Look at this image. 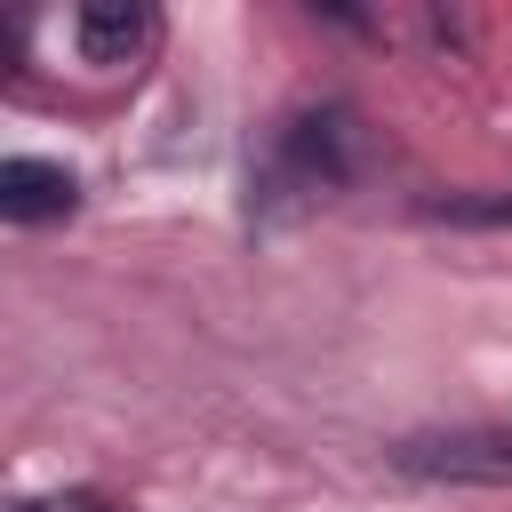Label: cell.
Instances as JSON below:
<instances>
[{
  "label": "cell",
  "instance_id": "277c9868",
  "mask_svg": "<svg viewBox=\"0 0 512 512\" xmlns=\"http://www.w3.org/2000/svg\"><path fill=\"white\" fill-rule=\"evenodd\" d=\"M72 40L88 64H136L152 48V8H128V0H88L72 16Z\"/></svg>",
  "mask_w": 512,
  "mask_h": 512
},
{
  "label": "cell",
  "instance_id": "7a4b0ae2",
  "mask_svg": "<svg viewBox=\"0 0 512 512\" xmlns=\"http://www.w3.org/2000/svg\"><path fill=\"white\" fill-rule=\"evenodd\" d=\"M288 184H304V192L344 184V112H304V120H288V128H280L272 192H288Z\"/></svg>",
  "mask_w": 512,
  "mask_h": 512
},
{
  "label": "cell",
  "instance_id": "3957f363",
  "mask_svg": "<svg viewBox=\"0 0 512 512\" xmlns=\"http://www.w3.org/2000/svg\"><path fill=\"white\" fill-rule=\"evenodd\" d=\"M72 200H80V176H72V168L32 160V152L0 160V216H8V224H48V216H72Z\"/></svg>",
  "mask_w": 512,
  "mask_h": 512
},
{
  "label": "cell",
  "instance_id": "8992f818",
  "mask_svg": "<svg viewBox=\"0 0 512 512\" xmlns=\"http://www.w3.org/2000/svg\"><path fill=\"white\" fill-rule=\"evenodd\" d=\"M24 512H112V504L88 496V488H64V496H40V504H24Z\"/></svg>",
  "mask_w": 512,
  "mask_h": 512
},
{
  "label": "cell",
  "instance_id": "5b68a950",
  "mask_svg": "<svg viewBox=\"0 0 512 512\" xmlns=\"http://www.w3.org/2000/svg\"><path fill=\"white\" fill-rule=\"evenodd\" d=\"M432 216L440 224H512V192H496V200H432Z\"/></svg>",
  "mask_w": 512,
  "mask_h": 512
},
{
  "label": "cell",
  "instance_id": "6da1fadb",
  "mask_svg": "<svg viewBox=\"0 0 512 512\" xmlns=\"http://www.w3.org/2000/svg\"><path fill=\"white\" fill-rule=\"evenodd\" d=\"M400 472L416 480H488L512 488V424H456V432H416L392 448Z\"/></svg>",
  "mask_w": 512,
  "mask_h": 512
}]
</instances>
